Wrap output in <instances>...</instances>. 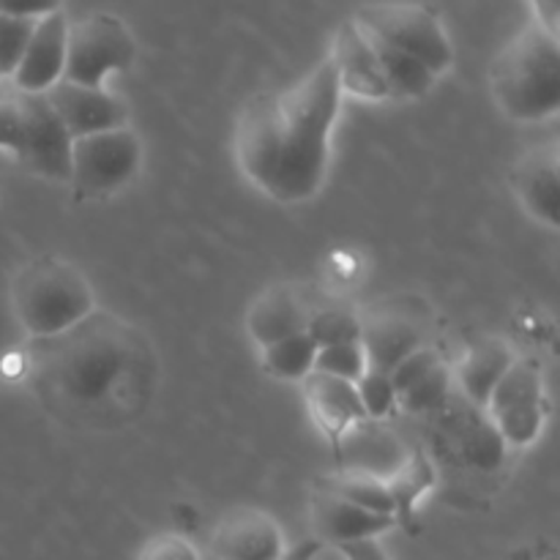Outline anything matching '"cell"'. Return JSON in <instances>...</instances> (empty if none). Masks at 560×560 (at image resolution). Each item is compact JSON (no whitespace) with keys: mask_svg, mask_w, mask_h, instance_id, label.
I'll return each instance as SVG.
<instances>
[{"mask_svg":"<svg viewBox=\"0 0 560 560\" xmlns=\"http://www.w3.org/2000/svg\"><path fill=\"white\" fill-rule=\"evenodd\" d=\"M342 88L331 60L279 93L252 98L235 124L241 173L271 200L304 202L323 189Z\"/></svg>","mask_w":560,"mask_h":560,"instance_id":"1","label":"cell"},{"mask_svg":"<svg viewBox=\"0 0 560 560\" xmlns=\"http://www.w3.org/2000/svg\"><path fill=\"white\" fill-rule=\"evenodd\" d=\"M129 359V328L96 310L55 337L33 339L36 375L58 397L77 405L107 397L124 377Z\"/></svg>","mask_w":560,"mask_h":560,"instance_id":"2","label":"cell"},{"mask_svg":"<svg viewBox=\"0 0 560 560\" xmlns=\"http://www.w3.org/2000/svg\"><path fill=\"white\" fill-rule=\"evenodd\" d=\"M498 107L512 120L536 124L560 109V42L541 22H528L490 66Z\"/></svg>","mask_w":560,"mask_h":560,"instance_id":"3","label":"cell"},{"mask_svg":"<svg viewBox=\"0 0 560 560\" xmlns=\"http://www.w3.org/2000/svg\"><path fill=\"white\" fill-rule=\"evenodd\" d=\"M11 306L33 339L55 337L93 312V293L80 268L58 257L31 260L11 284Z\"/></svg>","mask_w":560,"mask_h":560,"instance_id":"4","label":"cell"},{"mask_svg":"<svg viewBox=\"0 0 560 560\" xmlns=\"http://www.w3.org/2000/svg\"><path fill=\"white\" fill-rule=\"evenodd\" d=\"M350 20L375 42L388 44L399 52L410 55L432 74H443L454 63V47L446 27L432 9L405 0L388 3H366Z\"/></svg>","mask_w":560,"mask_h":560,"instance_id":"5","label":"cell"},{"mask_svg":"<svg viewBox=\"0 0 560 560\" xmlns=\"http://www.w3.org/2000/svg\"><path fill=\"white\" fill-rule=\"evenodd\" d=\"M137 44L124 20L115 14H88L85 20L69 22L66 33L63 80L88 88H104L113 71H124L135 63Z\"/></svg>","mask_w":560,"mask_h":560,"instance_id":"6","label":"cell"},{"mask_svg":"<svg viewBox=\"0 0 560 560\" xmlns=\"http://www.w3.org/2000/svg\"><path fill=\"white\" fill-rule=\"evenodd\" d=\"M142 162V142L129 126L80 137L71 145V180L77 200H93L135 178Z\"/></svg>","mask_w":560,"mask_h":560,"instance_id":"7","label":"cell"},{"mask_svg":"<svg viewBox=\"0 0 560 560\" xmlns=\"http://www.w3.org/2000/svg\"><path fill=\"white\" fill-rule=\"evenodd\" d=\"M487 419L506 446H530L545 430V381L534 361L514 359L485 405Z\"/></svg>","mask_w":560,"mask_h":560,"instance_id":"8","label":"cell"},{"mask_svg":"<svg viewBox=\"0 0 560 560\" xmlns=\"http://www.w3.org/2000/svg\"><path fill=\"white\" fill-rule=\"evenodd\" d=\"M11 104L20 115V148L16 159L47 180L69 184L71 180V145L74 137L66 131L44 93L14 91Z\"/></svg>","mask_w":560,"mask_h":560,"instance_id":"9","label":"cell"},{"mask_svg":"<svg viewBox=\"0 0 560 560\" xmlns=\"http://www.w3.org/2000/svg\"><path fill=\"white\" fill-rule=\"evenodd\" d=\"M44 96L74 140L129 126V107L107 88H88L58 80Z\"/></svg>","mask_w":560,"mask_h":560,"instance_id":"10","label":"cell"},{"mask_svg":"<svg viewBox=\"0 0 560 560\" xmlns=\"http://www.w3.org/2000/svg\"><path fill=\"white\" fill-rule=\"evenodd\" d=\"M217 560H279L284 556V534L262 509H233L219 520L211 536Z\"/></svg>","mask_w":560,"mask_h":560,"instance_id":"11","label":"cell"},{"mask_svg":"<svg viewBox=\"0 0 560 560\" xmlns=\"http://www.w3.org/2000/svg\"><path fill=\"white\" fill-rule=\"evenodd\" d=\"M438 416H441V432L452 441L465 463L485 470L498 468L503 463V454H506L503 438L498 435L485 410L470 405L457 388L448 394L446 405L438 410Z\"/></svg>","mask_w":560,"mask_h":560,"instance_id":"12","label":"cell"},{"mask_svg":"<svg viewBox=\"0 0 560 560\" xmlns=\"http://www.w3.org/2000/svg\"><path fill=\"white\" fill-rule=\"evenodd\" d=\"M512 189L525 211L547 228L560 224L558 145L528 148L512 167Z\"/></svg>","mask_w":560,"mask_h":560,"instance_id":"13","label":"cell"},{"mask_svg":"<svg viewBox=\"0 0 560 560\" xmlns=\"http://www.w3.org/2000/svg\"><path fill=\"white\" fill-rule=\"evenodd\" d=\"M66 33H69V20L63 11L42 16L33 27V36L16 63L14 91L20 93H47L58 80H63L66 66Z\"/></svg>","mask_w":560,"mask_h":560,"instance_id":"14","label":"cell"},{"mask_svg":"<svg viewBox=\"0 0 560 560\" xmlns=\"http://www.w3.org/2000/svg\"><path fill=\"white\" fill-rule=\"evenodd\" d=\"M331 60L334 71L342 93H353L359 98H370V102H383L388 96L386 80H383L381 63L375 58L370 38L361 33V27L353 20L342 22L334 33L331 42Z\"/></svg>","mask_w":560,"mask_h":560,"instance_id":"15","label":"cell"},{"mask_svg":"<svg viewBox=\"0 0 560 560\" xmlns=\"http://www.w3.org/2000/svg\"><path fill=\"white\" fill-rule=\"evenodd\" d=\"M310 514L315 539L323 545H353V541L377 539L397 525L394 517L366 512V509L353 506V503L342 501L326 490H317L312 495Z\"/></svg>","mask_w":560,"mask_h":560,"instance_id":"16","label":"cell"},{"mask_svg":"<svg viewBox=\"0 0 560 560\" xmlns=\"http://www.w3.org/2000/svg\"><path fill=\"white\" fill-rule=\"evenodd\" d=\"M301 386H304L306 408H310L317 430L326 432L331 441H342V435H348L353 427L366 421L355 383L320 375V372H310L301 381Z\"/></svg>","mask_w":560,"mask_h":560,"instance_id":"17","label":"cell"},{"mask_svg":"<svg viewBox=\"0 0 560 560\" xmlns=\"http://www.w3.org/2000/svg\"><path fill=\"white\" fill-rule=\"evenodd\" d=\"M427 337L413 320L402 315H377L361 323V348L366 355V370L388 375L413 350L427 348Z\"/></svg>","mask_w":560,"mask_h":560,"instance_id":"18","label":"cell"},{"mask_svg":"<svg viewBox=\"0 0 560 560\" xmlns=\"http://www.w3.org/2000/svg\"><path fill=\"white\" fill-rule=\"evenodd\" d=\"M514 364V353L501 339H481L470 345L468 353L454 370V388L468 399L470 405L485 410L492 388L498 386L509 366Z\"/></svg>","mask_w":560,"mask_h":560,"instance_id":"19","label":"cell"},{"mask_svg":"<svg viewBox=\"0 0 560 560\" xmlns=\"http://www.w3.org/2000/svg\"><path fill=\"white\" fill-rule=\"evenodd\" d=\"M312 312L301 304L299 293L288 284L268 288L249 310V334L260 348L288 339L293 334L306 331V320Z\"/></svg>","mask_w":560,"mask_h":560,"instance_id":"20","label":"cell"},{"mask_svg":"<svg viewBox=\"0 0 560 560\" xmlns=\"http://www.w3.org/2000/svg\"><path fill=\"white\" fill-rule=\"evenodd\" d=\"M370 44H372V49H375V58H377V63H381L383 80H386L388 96L392 98H419V96H424L432 85H435L438 77L432 74L427 66H421L416 58H410V55L388 47V44L375 42V38H370Z\"/></svg>","mask_w":560,"mask_h":560,"instance_id":"21","label":"cell"},{"mask_svg":"<svg viewBox=\"0 0 560 560\" xmlns=\"http://www.w3.org/2000/svg\"><path fill=\"white\" fill-rule=\"evenodd\" d=\"M317 490L331 492V495L342 498V501L353 503L359 509H366L372 514H386V517L397 520V506H394L386 481L372 474H348L345 470V474L323 476L317 481Z\"/></svg>","mask_w":560,"mask_h":560,"instance_id":"22","label":"cell"},{"mask_svg":"<svg viewBox=\"0 0 560 560\" xmlns=\"http://www.w3.org/2000/svg\"><path fill=\"white\" fill-rule=\"evenodd\" d=\"M317 350L320 348L312 342L310 334H293V337L262 348V366L268 375L279 377V381H304L315 366Z\"/></svg>","mask_w":560,"mask_h":560,"instance_id":"23","label":"cell"},{"mask_svg":"<svg viewBox=\"0 0 560 560\" xmlns=\"http://www.w3.org/2000/svg\"><path fill=\"white\" fill-rule=\"evenodd\" d=\"M383 481H386L394 506H397V523L399 520L408 523L416 503H419V498L424 495V492L432 487V481H435V474H432V465L427 463L424 454L416 452L413 457H408L402 465H399L397 474L388 476V479Z\"/></svg>","mask_w":560,"mask_h":560,"instance_id":"24","label":"cell"},{"mask_svg":"<svg viewBox=\"0 0 560 560\" xmlns=\"http://www.w3.org/2000/svg\"><path fill=\"white\" fill-rule=\"evenodd\" d=\"M454 392V372L446 364H438L435 370L427 372L413 388L397 397V410L410 416H427L438 413L446 405L448 394Z\"/></svg>","mask_w":560,"mask_h":560,"instance_id":"25","label":"cell"},{"mask_svg":"<svg viewBox=\"0 0 560 560\" xmlns=\"http://www.w3.org/2000/svg\"><path fill=\"white\" fill-rule=\"evenodd\" d=\"M306 334H310L317 348L361 342V320L342 310L312 312L310 320H306Z\"/></svg>","mask_w":560,"mask_h":560,"instance_id":"26","label":"cell"},{"mask_svg":"<svg viewBox=\"0 0 560 560\" xmlns=\"http://www.w3.org/2000/svg\"><path fill=\"white\" fill-rule=\"evenodd\" d=\"M312 372H320V375H331V377H339V381L355 383L366 372L364 348H361V342L320 348L315 355V366H312Z\"/></svg>","mask_w":560,"mask_h":560,"instance_id":"27","label":"cell"},{"mask_svg":"<svg viewBox=\"0 0 560 560\" xmlns=\"http://www.w3.org/2000/svg\"><path fill=\"white\" fill-rule=\"evenodd\" d=\"M355 392H359L366 419H388V416L397 413V392L383 372L366 370L355 381Z\"/></svg>","mask_w":560,"mask_h":560,"instance_id":"28","label":"cell"},{"mask_svg":"<svg viewBox=\"0 0 560 560\" xmlns=\"http://www.w3.org/2000/svg\"><path fill=\"white\" fill-rule=\"evenodd\" d=\"M38 20H22V16L0 14V80H9L25 52Z\"/></svg>","mask_w":560,"mask_h":560,"instance_id":"29","label":"cell"},{"mask_svg":"<svg viewBox=\"0 0 560 560\" xmlns=\"http://www.w3.org/2000/svg\"><path fill=\"white\" fill-rule=\"evenodd\" d=\"M441 361H443L441 353H438V350L432 348V345L413 350V353H410L408 359L399 361V364L394 366L392 372H388V381H392V386H394V392H397V397H399V394L408 392V388H413L416 383H419L421 377L427 375V372L435 370V366L441 364Z\"/></svg>","mask_w":560,"mask_h":560,"instance_id":"30","label":"cell"},{"mask_svg":"<svg viewBox=\"0 0 560 560\" xmlns=\"http://www.w3.org/2000/svg\"><path fill=\"white\" fill-rule=\"evenodd\" d=\"M137 560H200V552L184 536L159 534L142 545Z\"/></svg>","mask_w":560,"mask_h":560,"instance_id":"31","label":"cell"},{"mask_svg":"<svg viewBox=\"0 0 560 560\" xmlns=\"http://www.w3.org/2000/svg\"><path fill=\"white\" fill-rule=\"evenodd\" d=\"M63 0H0V14L22 16V20H42L60 11Z\"/></svg>","mask_w":560,"mask_h":560,"instance_id":"32","label":"cell"},{"mask_svg":"<svg viewBox=\"0 0 560 560\" xmlns=\"http://www.w3.org/2000/svg\"><path fill=\"white\" fill-rule=\"evenodd\" d=\"M0 148L11 151L16 156V148H20V115L16 107L11 104V98L0 96Z\"/></svg>","mask_w":560,"mask_h":560,"instance_id":"33","label":"cell"},{"mask_svg":"<svg viewBox=\"0 0 560 560\" xmlns=\"http://www.w3.org/2000/svg\"><path fill=\"white\" fill-rule=\"evenodd\" d=\"M348 552V560H392L388 552L377 545V539L353 541V545H342Z\"/></svg>","mask_w":560,"mask_h":560,"instance_id":"34","label":"cell"},{"mask_svg":"<svg viewBox=\"0 0 560 560\" xmlns=\"http://www.w3.org/2000/svg\"><path fill=\"white\" fill-rule=\"evenodd\" d=\"M536 9V22L547 27V31L558 33V16H560V0H530Z\"/></svg>","mask_w":560,"mask_h":560,"instance_id":"35","label":"cell"},{"mask_svg":"<svg viewBox=\"0 0 560 560\" xmlns=\"http://www.w3.org/2000/svg\"><path fill=\"white\" fill-rule=\"evenodd\" d=\"M312 547H315V539L301 541V545H295V547H290V550H284V556L279 558V560H310Z\"/></svg>","mask_w":560,"mask_h":560,"instance_id":"36","label":"cell"}]
</instances>
